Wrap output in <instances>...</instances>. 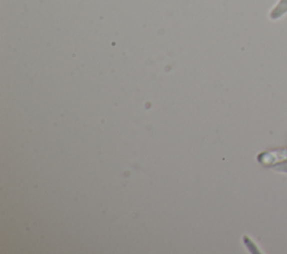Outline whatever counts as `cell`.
Listing matches in <instances>:
<instances>
[{"mask_svg": "<svg viewBox=\"0 0 287 254\" xmlns=\"http://www.w3.org/2000/svg\"><path fill=\"white\" fill-rule=\"evenodd\" d=\"M244 241H245V243H246V247H248V248H249V250L252 251L253 253H256V252L258 253V252H261V251L258 250V248L256 247V244H254L252 240H250L249 238L245 237V238H244Z\"/></svg>", "mask_w": 287, "mask_h": 254, "instance_id": "obj_4", "label": "cell"}, {"mask_svg": "<svg viewBox=\"0 0 287 254\" xmlns=\"http://www.w3.org/2000/svg\"><path fill=\"white\" fill-rule=\"evenodd\" d=\"M272 169L275 170V171H279V172H286L287 174V158L284 159L283 161H280V162H276L272 166Z\"/></svg>", "mask_w": 287, "mask_h": 254, "instance_id": "obj_3", "label": "cell"}, {"mask_svg": "<svg viewBox=\"0 0 287 254\" xmlns=\"http://www.w3.org/2000/svg\"><path fill=\"white\" fill-rule=\"evenodd\" d=\"M277 159V157L274 152L271 151H266V152H262L259 153L257 157V160L261 165L263 166H273L275 164V161Z\"/></svg>", "mask_w": 287, "mask_h": 254, "instance_id": "obj_2", "label": "cell"}, {"mask_svg": "<svg viewBox=\"0 0 287 254\" xmlns=\"http://www.w3.org/2000/svg\"><path fill=\"white\" fill-rule=\"evenodd\" d=\"M286 13H287V0H279L276 6L273 7V9L270 11L268 17H270L271 20H277L284 15H286Z\"/></svg>", "mask_w": 287, "mask_h": 254, "instance_id": "obj_1", "label": "cell"}]
</instances>
